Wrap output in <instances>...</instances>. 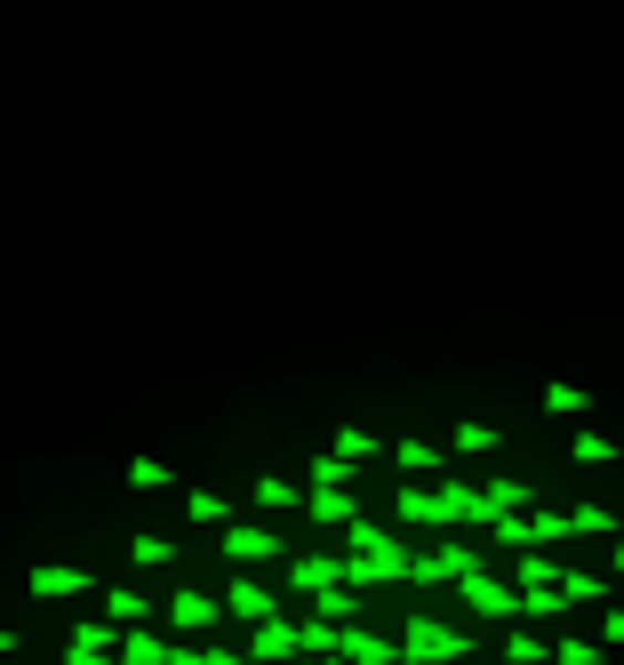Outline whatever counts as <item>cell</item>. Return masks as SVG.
I'll return each instance as SVG.
<instances>
[{"instance_id": "cell-1", "label": "cell", "mask_w": 624, "mask_h": 665, "mask_svg": "<svg viewBox=\"0 0 624 665\" xmlns=\"http://www.w3.org/2000/svg\"><path fill=\"white\" fill-rule=\"evenodd\" d=\"M393 513H401V521H433V529H472V521H489V489H472V481L393 489Z\"/></svg>"}, {"instance_id": "cell-2", "label": "cell", "mask_w": 624, "mask_h": 665, "mask_svg": "<svg viewBox=\"0 0 624 665\" xmlns=\"http://www.w3.org/2000/svg\"><path fill=\"white\" fill-rule=\"evenodd\" d=\"M401 657L408 665H472V634L440 617H401Z\"/></svg>"}, {"instance_id": "cell-3", "label": "cell", "mask_w": 624, "mask_h": 665, "mask_svg": "<svg viewBox=\"0 0 624 665\" xmlns=\"http://www.w3.org/2000/svg\"><path fill=\"white\" fill-rule=\"evenodd\" d=\"M217 553H225V561H240V570H257V561L281 553V538H272L264 521H225V529H217Z\"/></svg>"}, {"instance_id": "cell-4", "label": "cell", "mask_w": 624, "mask_h": 665, "mask_svg": "<svg viewBox=\"0 0 624 665\" xmlns=\"http://www.w3.org/2000/svg\"><path fill=\"white\" fill-rule=\"evenodd\" d=\"M24 585H32V602H81V593H96V578L81 570V561H41Z\"/></svg>"}, {"instance_id": "cell-5", "label": "cell", "mask_w": 624, "mask_h": 665, "mask_svg": "<svg viewBox=\"0 0 624 665\" xmlns=\"http://www.w3.org/2000/svg\"><path fill=\"white\" fill-rule=\"evenodd\" d=\"M472 570H480L472 545H440V553H416V561H408V585H457V578H472Z\"/></svg>"}, {"instance_id": "cell-6", "label": "cell", "mask_w": 624, "mask_h": 665, "mask_svg": "<svg viewBox=\"0 0 624 665\" xmlns=\"http://www.w3.org/2000/svg\"><path fill=\"white\" fill-rule=\"evenodd\" d=\"M457 593H465V610H480V617H520V585H505V578H489V570L457 578Z\"/></svg>"}, {"instance_id": "cell-7", "label": "cell", "mask_w": 624, "mask_h": 665, "mask_svg": "<svg viewBox=\"0 0 624 665\" xmlns=\"http://www.w3.org/2000/svg\"><path fill=\"white\" fill-rule=\"evenodd\" d=\"M160 617H168V625H177V634L193 642V634H208V625H217V617H225V602H208V593H193V585H177V602H168Z\"/></svg>"}, {"instance_id": "cell-8", "label": "cell", "mask_w": 624, "mask_h": 665, "mask_svg": "<svg viewBox=\"0 0 624 665\" xmlns=\"http://www.w3.org/2000/svg\"><path fill=\"white\" fill-rule=\"evenodd\" d=\"M249 657H264V665H272V657H304V625H289L281 610H272L257 634H249Z\"/></svg>"}, {"instance_id": "cell-9", "label": "cell", "mask_w": 624, "mask_h": 665, "mask_svg": "<svg viewBox=\"0 0 624 665\" xmlns=\"http://www.w3.org/2000/svg\"><path fill=\"white\" fill-rule=\"evenodd\" d=\"M272 610H281V602H272V593H264V585H257L249 570H240V578L225 585V617H249V625H264Z\"/></svg>"}, {"instance_id": "cell-10", "label": "cell", "mask_w": 624, "mask_h": 665, "mask_svg": "<svg viewBox=\"0 0 624 665\" xmlns=\"http://www.w3.org/2000/svg\"><path fill=\"white\" fill-rule=\"evenodd\" d=\"M289 585H297V593L344 585V561H336V553H297V561H289Z\"/></svg>"}, {"instance_id": "cell-11", "label": "cell", "mask_w": 624, "mask_h": 665, "mask_svg": "<svg viewBox=\"0 0 624 665\" xmlns=\"http://www.w3.org/2000/svg\"><path fill=\"white\" fill-rule=\"evenodd\" d=\"M561 602H569V610H601V602H609V578H593V570H561Z\"/></svg>"}, {"instance_id": "cell-12", "label": "cell", "mask_w": 624, "mask_h": 665, "mask_svg": "<svg viewBox=\"0 0 624 665\" xmlns=\"http://www.w3.org/2000/svg\"><path fill=\"white\" fill-rule=\"evenodd\" d=\"M329 449H336L344 465H376V449H385V441H376L368 425H336V434H329Z\"/></svg>"}, {"instance_id": "cell-13", "label": "cell", "mask_w": 624, "mask_h": 665, "mask_svg": "<svg viewBox=\"0 0 624 665\" xmlns=\"http://www.w3.org/2000/svg\"><path fill=\"white\" fill-rule=\"evenodd\" d=\"M304 506H312V521L344 529V521H353V489H321V481H312V489H304Z\"/></svg>"}, {"instance_id": "cell-14", "label": "cell", "mask_w": 624, "mask_h": 665, "mask_svg": "<svg viewBox=\"0 0 624 665\" xmlns=\"http://www.w3.org/2000/svg\"><path fill=\"white\" fill-rule=\"evenodd\" d=\"M121 665H168V642H153L145 625H121V650H113Z\"/></svg>"}, {"instance_id": "cell-15", "label": "cell", "mask_w": 624, "mask_h": 665, "mask_svg": "<svg viewBox=\"0 0 624 665\" xmlns=\"http://www.w3.org/2000/svg\"><path fill=\"white\" fill-rule=\"evenodd\" d=\"M393 465H401V474H433V465H440V441L401 434V441H393Z\"/></svg>"}, {"instance_id": "cell-16", "label": "cell", "mask_w": 624, "mask_h": 665, "mask_svg": "<svg viewBox=\"0 0 624 665\" xmlns=\"http://www.w3.org/2000/svg\"><path fill=\"white\" fill-rule=\"evenodd\" d=\"M104 617H113V625H145V617H153V602H145L136 585H113V593H104Z\"/></svg>"}, {"instance_id": "cell-17", "label": "cell", "mask_w": 624, "mask_h": 665, "mask_svg": "<svg viewBox=\"0 0 624 665\" xmlns=\"http://www.w3.org/2000/svg\"><path fill=\"white\" fill-rule=\"evenodd\" d=\"M480 489H489V521H497V513H529V506H537V489H529V481H480Z\"/></svg>"}, {"instance_id": "cell-18", "label": "cell", "mask_w": 624, "mask_h": 665, "mask_svg": "<svg viewBox=\"0 0 624 665\" xmlns=\"http://www.w3.org/2000/svg\"><path fill=\"white\" fill-rule=\"evenodd\" d=\"M185 513H193L200 529H225V521H232V497H217V489H185Z\"/></svg>"}, {"instance_id": "cell-19", "label": "cell", "mask_w": 624, "mask_h": 665, "mask_svg": "<svg viewBox=\"0 0 624 665\" xmlns=\"http://www.w3.org/2000/svg\"><path fill=\"white\" fill-rule=\"evenodd\" d=\"M73 650H104V657H113L121 650V625L113 617H73Z\"/></svg>"}, {"instance_id": "cell-20", "label": "cell", "mask_w": 624, "mask_h": 665, "mask_svg": "<svg viewBox=\"0 0 624 665\" xmlns=\"http://www.w3.org/2000/svg\"><path fill=\"white\" fill-rule=\"evenodd\" d=\"M569 457H576V465H616V441L593 434V425H576V434H569Z\"/></svg>"}, {"instance_id": "cell-21", "label": "cell", "mask_w": 624, "mask_h": 665, "mask_svg": "<svg viewBox=\"0 0 624 665\" xmlns=\"http://www.w3.org/2000/svg\"><path fill=\"white\" fill-rule=\"evenodd\" d=\"M584 409H593V393H584V385H544V417H584Z\"/></svg>"}, {"instance_id": "cell-22", "label": "cell", "mask_w": 624, "mask_h": 665, "mask_svg": "<svg viewBox=\"0 0 624 665\" xmlns=\"http://www.w3.org/2000/svg\"><path fill=\"white\" fill-rule=\"evenodd\" d=\"M353 593L361 585H321V593H312V617H329V625H344V617H353L361 602H353Z\"/></svg>"}, {"instance_id": "cell-23", "label": "cell", "mask_w": 624, "mask_h": 665, "mask_svg": "<svg viewBox=\"0 0 624 665\" xmlns=\"http://www.w3.org/2000/svg\"><path fill=\"white\" fill-rule=\"evenodd\" d=\"M297 497H304V489H289L281 474H264V481L249 489V506H257V513H289V506H297Z\"/></svg>"}, {"instance_id": "cell-24", "label": "cell", "mask_w": 624, "mask_h": 665, "mask_svg": "<svg viewBox=\"0 0 624 665\" xmlns=\"http://www.w3.org/2000/svg\"><path fill=\"white\" fill-rule=\"evenodd\" d=\"M569 529L576 538H616V513L609 506H569Z\"/></svg>"}, {"instance_id": "cell-25", "label": "cell", "mask_w": 624, "mask_h": 665, "mask_svg": "<svg viewBox=\"0 0 624 665\" xmlns=\"http://www.w3.org/2000/svg\"><path fill=\"white\" fill-rule=\"evenodd\" d=\"M552 657H561V665H601V657H609V642H584V634H561V642H552Z\"/></svg>"}, {"instance_id": "cell-26", "label": "cell", "mask_w": 624, "mask_h": 665, "mask_svg": "<svg viewBox=\"0 0 624 665\" xmlns=\"http://www.w3.org/2000/svg\"><path fill=\"white\" fill-rule=\"evenodd\" d=\"M448 449H465V457H480V449H497V425H480V417H465L457 434H448Z\"/></svg>"}, {"instance_id": "cell-27", "label": "cell", "mask_w": 624, "mask_h": 665, "mask_svg": "<svg viewBox=\"0 0 624 665\" xmlns=\"http://www.w3.org/2000/svg\"><path fill=\"white\" fill-rule=\"evenodd\" d=\"M168 481H177V474H168L160 457H128V489H168Z\"/></svg>"}, {"instance_id": "cell-28", "label": "cell", "mask_w": 624, "mask_h": 665, "mask_svg": "<svg viewBox=\"0 0 624 665\" xmlns=\"http://www.w3.org/2000/svg\"><path fill=\"white\" fill-rule=\"evenodd\" d=\"M128 561H136V570H160V561H177V545H168V538H128Z\"/></svg>"}, {"instance_id": "cell-29", "label": "cell", "mask_w": 624, "mask_h": 665, "mask_svg": "<svg viewBox=\"0 0 624 665\" xmlns=\"http://www.w3.org/2000/svg\"><path fill=\"white\" fill-rule=\"evenodd\" d=\"M505 657H512V665H544L552 650H544L537 634H505Z\"/></svg>"}, {"instance_id": "cell-30", "label": "cell", "mask_w": 624, "mask_h": 665, "mask_svg": "<svg viewBox=\"0 0 624 665\" xmlns=\"http://www.w3.org/2000/svg\"><path fill=\"white\" fill-rule=\"evenodd\" d=\"M344 474H353V465H344L336 449H329V457H312V481H321V489H344Z\"/></svg>"}, {"instance_id": "cell-31", "label": "cell", "mask_w": 624, "mask_h": 665, "mask_svg": "<svg viewBox=\"0 0 624 665\" xmlns=\"http://www.w3.org/2000/svg\"><path fill=\"white\" fill-rule=\"evenodd\" d=\"M601 642H609V650H624V610H609V602H601Z\"/></svg>"}, {"instance_id": "cell-32", "label": "cell", "mask_w": 624, "mask_h": 665, "mask_svg": "<svg viewBox=\"0 0 624 665\" xmlns=\"http://www.w3.org/2000/svg\"><path fill=\"white\" fill-rule=\"evenodd\" d=\"M304 665H353L344 650H304Z\"/></svg>"}, {"instance_id": "cell-33", "label": "cell", "mask_w": 624, "mask_h": 665, "mask_svg": "<svg viewBox=\"0 0 624 665\" xmlns=\"http://www.w3.org/2000/svg\"><path fill=\"white\" fill-rule=\"evenodd\" d=\"M168 665H200V650H193V642L177 634V650H168Z\"/></svg>"}, {"instance_id": "cell-34", "label": "cell", "mask_w": 624, "mask_h": 665, "mask_svg": "<svg viewBox=\"0 0 624 665\" xmlns=\"http://www.w3.org/2000/svg\"><path fill=\"white\" fill-rule=\"evenodd\" d=\"M200 665H249V657H232V650H200Z\"/></svg>"}, {"instance_id": "cell-35", "label": "cell", "mask_w": 624, "mask_h": 665, "mask_svg": "<svg viewBox=\"0 0 624 665\" xmlns=\"http://www.w3.org/2000/svg\"><path fill=\"white\" fill-rule=\"evenodd\" d=\"M609 570H616V578H624V538H616V545H609Z\"/></svg>"}, {"instance_id": "cell-36", "label": "cell", "mask_w": 624, "mask_h": 665, "mask_svg": "<svg viewBox=\"0 0 624 665\" xmlns=\"http://www.w3.org/2000/svg\"><path fill=\"white\" fill-rule=\"evenodd\" d=\"M9 650H17V625H0V657H9Z\"/></svg>"}]
</instances>
